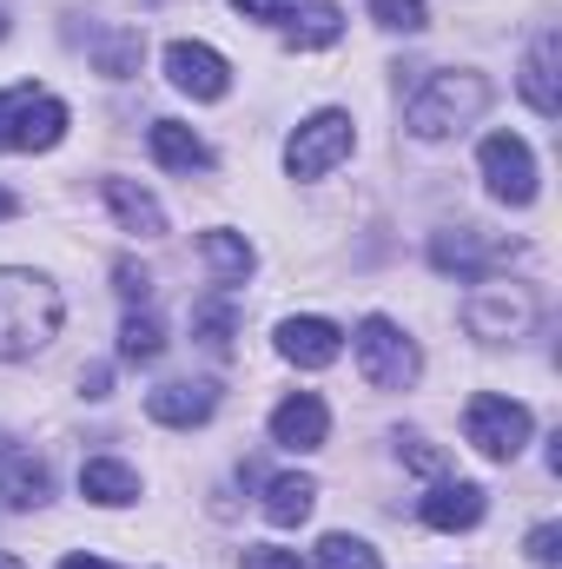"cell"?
<instances>
[{"label":"cell","mask_w":562,"mask_h":569,"mask_svg":"<svg viewBox=\"0 0 562 569\" xmlns=\"http://www.w3.org/2000/svg\"><path fill=\"white\" fill-rule=\"evenodd\" d=\"M60 284L20 266H0V358H33L60 338Z\"/></svg>","instance_id":"6da1fadb"},{"label":"cell","mask_w":562,"mask_h":569,"mask_svg":"<svg viewBox=\"0 0 562 569\" xmlns=\"http://www.w3.org/2000/svg\"><path fill=\"white\" fill-rule=\"evenodd\" d=\"M483 107H490V80H483V73H430L418 93H411V107H404V127H411L418 140H450V133H463Z\"/></svg>","instance_id":"7a4b0ae2"},{"label":"cell","mask_w":562,"mask_h":569,"mask_svg":"<svg viewBox=\"0 0 562 569\" xmlns=\"http://www.w3.org/2000/svg\"><path fill=\"white\" fill-rule=\"evenodd\" d=\"M351 351H358V371H364V385H371V391H411V385H418V371H423L418 338H404L384 311H371V318L358 325Z\"/></svg>","instance_id":"3957f363"},{"label":"cell","mask_w":562,"mask_h":569,"mask_svg":"<svg viewBox=\"0 0 562 569\" xmlns=\"http://www.w3.org/2000/svg\"><path fill=\"white\" fill-rule=\"evenodd\" d=\"M73 113L67 100L40 93V87H7L0 93V152H47V146L67 140Z\"/></svg>","instance_id":"277c9868"},{"label":"cell","mask_w":562,"mask_h":569,"mask_svg":"<svg viewBox=\"0 0 562 569\" xmlns=\"http://www.w3.org/2000/svg\"><path fill=\"white\" fill-rule=\"evenodd\" d=\"M463 437H470L490 463H510V457H523V443H530V411H523L516 398L476 391V398L463 405Z\"/></svg>","instance_id":"5b68a950"},{"label":"cell","mask_w":562,"mask_h":569,"mask_svg":"<svg viewBox=\"0 0 562 569\" xmlns=\"http://www.w3.org/2000/svg\"><path fill=\"white\" fill-rule=\"evenodd\" d=\"M351 113H338V107H324V113H311L291 140H284V172L291 179H324L338 159H351Z\"/></svg>","instance_id":"8992f818"},{"label":"cell","mask_w":562,"mask_h":569,"mask_svg":"<svg viewBox=\"0 0 562 569\" xmlns=\"http://www.w3.org/2000/svg\"><path fill=\"white\" fill-rule=\"evenodd\" d=\"M516 259V246H503V239H490L483 226H450V232H436L430 239V266L436 272H456V279H490V266H510Z\"/></svg>","instance_id":"52a82bcc"},{"label":"cell","mask_w":562,"mask_h":569,"mask_svg":"<svg viewBox=\"0 0 562 569\" xmlns=\"http://www.w3.org/2000/svg\"><path fill=\"white\" fill-rule=\"evenodd\" d=\"M463 325H470L476 338H523V331L536 325V298H530L523 284L476 279V298L463 305Z\"/></svg>","instance_id":"ba28073f"},{"label":"cell","mask_w":562,"mask_h":569,"mask_svg":"<svg viewBox=\"0 0 562 569\" xmlns=\"http://www.w3.org/2000/svg\"><path fill=\"white\" fill-rule=\"evenodd\" d=\"M476 159H483V179L503 206H536V152L516 133H490Z\"/></svg>","instance_id":"9c48e42d"},{"label":"cell","mask_w":562,"mask_h":569,"mask_svg":"<svg viewBox=\"0 0 562 569\" xmlns=\"http://www.w3.org/2000/svg\"><path fill=\"white\" fill-rule=\"evenodd\" d=\"M165 80H172L179 93H192V100H225V93H232V67H225V53L205 47V40H172V47H165Z\"/></svg>","instance_id":"30bf717a"},{"label":"cell","mask_w":562,"mask_h":569,"mask_svg":"<svg viewBox=\"0 0 562 569\" xmlns=\"http://www.w3.org/2000/svg\"><path fill=\"white\" fill-rule=\"evenodd\" d=\"M212 411H219V385H205V378L145 391V418H152V425H165V430H192V425H205Z\"/></svg>","instance_id":"8fae6325"},{"label":"cell","mask_w":562,"mask_h":569,"mask_svg":"<svg viewBox=\"0 0 562 569\" xmlns=\"http://www.w3.org/2000/svg\"><path fill=\"white\" fill-rule=\"evenodd\" d=\"M279 351L298 365V371H324V365H338L344 331H338L331 318H284L279 325Z\"/></svg>","instance_id":"7c38bea8"},{"label":"cell","mask_w":562,"mask_h":569,"mask_svg":"<svg viewBox=\"0 0 562 569\" xmlns=\"http://www.w3.org/2000/svg\"><path fill=\"white\" fill-rule=\"evenodd\" d=\"M324 437H331V411L311 391H291L279 411H272V443H284V450H318Z\"/></svg>","instance_id":"4fadbf2b"},{"label":"cell","mask_w":562,"mask_h":569,"mask_svg":"<svg viewBox=\"0 0 562 569\" xmlns=\"http://www.w3.org/2000/svg\"><path fill=\"white\" fill-rule=\"evenodd\" d=\"M483 510H490L483 483H436V490L423 497V523H430V530H476Z\"/></svg>","instance_id":"5bb4252c"},{"label":"cell","mask_w":562,"mask_h":569,"mask_svg":"<svg viewBox=\"0 0 562 569\" xmlns=\"http://www.w3.org/2000/svg\"><path fill=\"white\" fill-rule=\"evenodd\" d=\"M523 100H530L543 120H556V113H562V93H556V33H536V47L523 53Z\"/></svg>","instance_id":"9a60e30c"},{"label":"cell","mask_w":562,"mask_h":569,"mask_svg":"<svg viewBox=\"0 0 562 569\" xmlns=\"http://www.w3.org/2000/svg\"><path fill=\"white\" fill-rule=\"evenodd\" d=\"M145 146H152V159L172 166V172H205V166H212V146L199 140L192 127H179V120H152Z\"/></svg>","instance_id":"2e32d148"},{"label":"cell","mask_w":562,"mask_h":569,"mask_svg":"<svg viewBox=\"0 0 562 569\" xmlns=\"http://www.w3.org/2000/svg\"><path fill=\"white\" fill-rule=\"evenodd\" d=\"M80 497L100 510H120V503H140V477L113 457H93V463H80Z\"/></svg>","instance_id":"e0dca14e"},{"label":"cell","mask_w":562,"mask_h":569,"mask_svg":"<svg viewBox=\"0 0 562 569\" xmlns=\"http://www.w3.org/2000/svg\"><path fill=\"white\" fill-rule=\"evenodd\" d=\"M107 206L120 212V226L127 232H140V239H165V212H159V199L133 186V179H107Z\"/></svg>","instance_id":"ac0fdd59"},{"label":"cell","mask_w":562,"mask_h":569,"mask_svg":"<svg viewBox=\"0 0 562 569\" xmlns=\"http://www.w3.org/2000/svg\"><path fill=\"white\" fill-rule=\"evenodd\" d=\"M311 503H318V483H311L304 470H284V477H272V483H265V517H272L279 530L304 523V517H311Z\"/></svg>","instance_id":"d6986e66"},{"label":"cell","mask_w":562,"mask_h":569,"mask_svg":"<svg viewBox=\"0 0 562 569\" xmlns=\"http://www.w3.org/2000/svg\"><path fill=\"white\" fill-rule=\"evenodd\" d=\"M199 252H205V266H212V279L219 284H245L252 279V246L239 239V232H199Z\"/></svg>","instance_id":"ffe728a7"},{"label":"cell","mask_w":562,"mask_h":569,"mask_svg":"<svg viewBox=\"0 0 562 569\" xmlns=\"http://www.w3.org/2000/svg\"><path fill=\"white\" fill-rule=\"evenodd\" d=\"M47 463L40 457H7L0 463V497L13 503V510H33V503H47Z\"/></svg>","instance_id":"44dd1931"},{"label":"cell","mask_w":562,"mask_h":569,"mask_svg":"<svg viewBox=\"0 0 562 569\" xmlns=\"http://www.w3.org/2000/svg\"><path fill=\"white\" fill-rule=\"evenodd\" d=\"M159 351H165V325H159L152 311H133V318L120 325V358H127V365H152Z\"/></svg>","instance_id":"7402d4cb"},{"label":"cell","mask_w":562,"mask_h":569,"mask_svg":"<svg viewBox=\"0 0 562 569\" xmlns=\"http://www.w3.org/2000/svg\"><path fill=\"white\" fill-rule=\"evenodd\" d=\"M338 33H344V13L331 0H318L291 20V47H338Z\"/></svg>","instance_id":"603a6c76"},{"label":"cell","mask_w":562,"mask_h":569,"mask_svg":"<svg viewBox=\"0 0 562 569\" xmlns=\"http://www.w3.org/2000/svg\"><path fill=\"white\" fill-rule=\"evenodd\" d=\"M140 53H145L140 27H120V33H107V40L93 47V60H100V73H113V80H127V73L140 67Z\"/></svg>","instance_id":"cb8c5ba5"},{"label":"cell","mask_w":562,"mask_h":569,"mask_svg":"<svg viewBox=\"0 0 562 569\" xmlns=\"http://www.w3.org/2000/svg\"><path fill=\"white\" fill-rule=\"evenodd\" d=\"M318 569H384V557L364 537H324L318 543Z\"/></svg>","instance_id":"d4e9b609"},{"label":"cell","mask_w":562,"mask_h":569,"mask_svg":"<svg viewBox=\"0 0 562 569\" xmlns=\"http://www.w3.org/2000/svg\"><path fill=\"white\" fill-rule=\"evenodd\" d=\"M232 325H239V311H232L225 298H212V305H199V311H192V331H199V345H205V351H232Z\"/></svg>","instance_id":"484cf974"},{"label":"cell","mask_w":562,"mask_h":569,"mask_svg":"<svg viewBox=\"0 0 562 569\" xmlns=\"http://www.w3.org/2000/svg\"><path fill=\"white\" fill-rule=\"evenodd\" d=\"M371 13H378V27H398V33H418V27H430L423 0H371Z\"/></svg>","instance_id":"4316f807"},{"label":"cell","mask_w":562,"mask_h":569,"mask_svg":"<svg viewBox=\"0 0 562 569\" xmlns=\"http://www.w3.org/2000/svg\"><path fill=\"white\" fill-rule=\"evenodd\" d=\"M245 569H304V563H298V550H279V543H252V550H245Z\"/></svg>","instance_id":"83f0119b"},{"label":"cell","mask_w":562,"mask_h":569,"mask_svg":"<svg viewBox=\"0 0 562 569\" xmlns=\"http://www.w3.org/2000/svg\"><path fill=\"white\" fill-rule=\"evenodd\" d=\"M556 543H562V530H556V523H536V530H530V557H536L543 569H556V557H562Z\"/></svg>","instance_id":"f1b7e54d"},{"label":"cell","mask_w":562,"mask_h":569,"mask_svg":"<svg viewBox=\"0 0 562 569\" xmlns=\"http://www.w3.org/2000/svg\"><path fill=\"white\" fill-rule=\"evenodd\" d=\"M404 463H411L418 477H443V450H430V443H418V437L404 443Z\"/></svg>","instance_id":"f546056e"},{"label":"cell","mask_w":562,"mask_h":569,"mask_svg":"<svg viewBox=\"0 0 562 569\" xmlns=\"http://www.w3.org/2000/svg\"><path fill=\"white\" fill-rule=\"evenodd\" d=\"M245 20H284V13H298V0H232Z\"/></svg>","instance_id":"4dcf8cb0"},{"label":"cell","mask_w":562,"mask_h":569,"mask_svg":"<svg viewBox=\"0 0 562 569\" xmlns=\"http://www.w3.org/2000/svg\"><path fill=\"white\" fill-rule=\"evenodd\" d=\"M113 279H120V291H127V298H145V291H152V279H145L140 266H133V259H127V266H120Z\"/></svg>","instance_id":"1f68e13d"},{"label":"cell","mask_w":562,"mask_h":569,"mask_svg":"<svg viewBox=\"0 0 562 569\" xmlns=\"http://www.w3.org/2000/svg\"><path fill=\"white\" fill-rule=\"evenodd\" d=\"M80 385H87V398H107V371L93 365V371H80Z\"/></svg>","instance_id":"d6a6232c"},{"label":"cell","mask_w":562,"mask_h":569,"mask_svg":"<svg viewBox=\"0 0 562 569\" xmlns=\"http://www.w3.org/2000/svg\"><path fill=\"white\" fill-rule=\"evenodd\" d=\"M60 569H113V563H100V557H60Z\"/></svg>","instance_id":"836d02e7"},{"label":"cell","mask_w":562,"mask_h":569,"mask_svg":"<svg viewBox=\"0 0 562 569\" xmlns=\"http://www.w3.org/2000/svg\"><path fill=\"white\" fill-rule=\"evenodd\" d=\"M13 212H20V199H13V192H0V219H13Z\"/></svg>","instance_id":"e575fe53"},{"label":"cell","mask_w":562,"mask_h":569,"mask_svg":"<svg viewBox=\"0 0 562 569\" xmlns=\"http://www.w3.org/2000/svg\"><path fill=\"white\" fill-rule=\"evenodd\" d=\"M0 569H27V563H13V557H0Z\"/></svg>","instance_id":"d590c367"}]
</instances>
